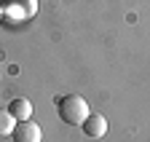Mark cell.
I'll return each instance as SVG.
<instances>
[{"label": "cell", "mask_w": 150, "mask_h": 142, "mask_svg": "<svg viewBox=\"0 0 150 142\" xmlns=\"http://www.w3.org/2000/svg\"><path fill=\"white\" fill-rule=\"evenodd\" d=\"M56 110H59V118L67 123V126H83V121L91 115L88 102L81 94H67V97H62Z\"/></svg>", "instance_id": "cell-1"}, {"label": "cell", "mask_w": 150, "mask_h": 142, "mask_svg": "<svg viewBox=\"0 0 150 142\" xmlns=\"http://www.w3.org/2000/svg\"><path fill=\"white\" fill-rule=\"evenodd\" d=\"M13 142H43V129L35 121H16L13 129Z\"/></svg>", "instance_id": "cell-2"}, {"label": "cell", "mask_w": 150, "mask_h": 142, "mask_svg": "<svg viewBox=\"0 0 150 142\" xmlns=\"http://www.w3.org/2000/svg\"><path fill=\"white\" fill-rule=\"evenodd\" d=\"M83 134L86 137H91V139H99V137H105L107 134V118L102 115V113H91L86 121H83Z\"/></svg>", "instance_id": "cell-3"}, {"label": "cell", "mask_w": 150, "mask_h": 142, "mask_svg": "<svg viewBox=\"0 0 150 142\" xmlns=\"http://www.w3.org/2000/svg\"><path fill=\"white\" fill-rule=\"evenodd\" d=\"M24 3H38V0H3V3H0V11H3V16H8L13 22H24V19H30L22 11Z\"/></svg>", "instance_id": "cell-4"}, {"label": "cell", "mask_w": 150, "mask_h": 142, "mask_svg": "<svg viewBox=\"0 0 150 142\" xmlns=\"http://www.w3.org/2000/svg\"><path fill=\"white\" fill-rule=\"evenodd\" d=\"M8 110H11V115L16 121H30V115H32V102L30 99H13L8 105Z\"/></svg>", "instance_id": "cell-5"}, {"label": "cell", "mask_w": 150, "mask_h": 142, "mask_svg": "<svg viewBox=\"0 0 150 142\" xmlns=\"http://www.w3.org/2000/svg\"><path fill=\"white\" fill-rule=\"evenodd\" d=\"M13 129H16V118L11 115L8 107H6V110L0 107V137H11Z\"/></svg>", "instance_id": "cell-6"}]
</instances>
